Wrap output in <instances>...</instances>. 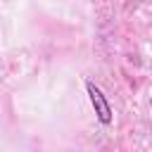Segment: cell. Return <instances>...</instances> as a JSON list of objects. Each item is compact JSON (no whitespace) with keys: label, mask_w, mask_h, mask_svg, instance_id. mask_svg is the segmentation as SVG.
<instances>
[{"label":"cell","mask_w":152,"mask_h":152,"mask_svg":"<svg viewBox=\"0 0 152 152\" xmlns=\"http://www.w3.org/2000/svg\"><path fill=\"white\" fill-rule=\"evenodd\" d=\"M86 90H88L90 104H93V109H95V114H97V121H100L102 126H109V124H112V107H109L104 93H102L93 81H86Z\"/></svg>","instance_id":"6da1fadb"}]
</instances>
